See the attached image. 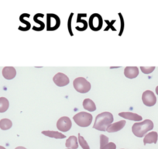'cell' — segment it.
<instances>
[{
    "label": "cell",
    "mask_w": 158,
    "mask_h": 149,
    "mask_svg": "<svg viewBox=\"0 0 158 149\" xmlns=\"http://www.w3.org/2000/svg\"><path fill=\"white\" fill-rule=\"evenodd\" d=\"M112 121H113V116L112 113L109 112H104L97 115L93 128L100 131H106L108 127L112 124Z\"/></svg>",
    "instance_id": "1"
},
{
    "label": "cell",
    "mask_w": 158,
    "mask_h": 149,
    "mask_svg": "<svg viewBox=\"0 0 158 149\" xmlns=\"http://www.w3.org/2000/svg\"><path fill=\"white\" fill-rule=\"evenodd\" d=\"M153 123L150 120H145L139 123H136L132 127L133 134L138 138H142L150 130H153Z\"/></svg>",
    "instance_id": "2"
},
{
    "label": "cell",
    "mask_w": 158,
    "mask_h": 149,
    "mask_svg": "<svg viewBox=\"0 0 158 149\" xmlns=\"http://www.w3.org/2000/svg\"><path fill=\"white\" fill-rule=\"evenodd\" d=\"M76 124L81 127H89L92 121V115L86 112H80L73 117Z\"/></svg>",
    "instance_id": "3"
},
{
    "label": "cell",
    "mask_w": 158,
    "mask_h": 149,
    "mask_svg": "<svg viewBox=\"0 0 158 149\" xmlns=\"http://www.w3.org/2000/svg\"><path fill=\"white\" fill-rule=\"evenodd\" d=\"M74 87L80 93H87L91 89V84L89 81L82 77H79L74 79Z\"/></svg>",
    "instance_id": "4"
},
{
    "label": "cell",
    "mask_w": 158,
    "mask_h": 149,
    "mask_svg": "<svg viewBox=\"0 0 158 149\" xmlns=\"http://www.w3.org/2000/svg\"><path fill=\"white\" fill-rule=\"evenodd\" d=\"M103 24V19L102 16L99 14H95L92 15L89 19V25H90V28L94 31H98V30H101Z\"/></svg>",
    "instance_id": "5"
},
{
    "label": "cell",
    "mask_w": 158,
    "mask_h": 149,
    "mask_svg": "<svg viewBox=\"0 0 158 149\" xmlns=\"http://www.w3.org/2000/svg\"><path fill=\"white\" fill-rule=\"evenodd\" d=\"M142 100L144 105L147 106H153L156 103V96L150 90H147L143 93Z\"/></svg>",
    "instance_id": "6"
},
{
    "label": "cell",
    "mask_w": 158,
    "mask_h": 149,
    "mask_svg": "<svg viewBox=\"0 0 158 149\" xmlns=\"http://www.w3.org/2000/svg\"><path fill=\"white\" fill-rule=\"evenodd\" d=\"M60 18L54 14H48V30L53 31L60 27Z\"/></svg>",
    "instance_id": "7"
},
{
    "label": "cell",
    "mask_w": 158,
    "mask_h": 149,
    "mask_svg": "<svg viewBox=\"0 0 158 149\" xmlns=\"http://www.w3.org/2000/svg\"><path fill=\"white\" fill-rule=\"evenodd\" d=\"M71 121L68 117H63L60 118L57 123V127L59 130L63 132H67L71 128Z\"/></svg>",
    "instance_id": "8"
},
{
    "label": "cell",
    "mask_w": 158,
    "mask_h": 149,
    "mask_svg": "<svg viewBox=\"0 0 158 149\" xmlns=\"http://www.w3.org/2000/svg\"><path fill=\"white\" fill-rule=\"evenodd\" d=\"M53 81L59 87H63V86H67L70 82L69 79L66 74L60 72L57 73V74L54 75V77L53 78Z\"/></svg>",
    "instance_id": "9"
},
{
    "label": "cell",
    "mask_w": 158,
    "mask_h": 149,
    "mask_svg": "<svg viewBox=\"0 0 158 149\" xmlns=\"http://www.w3.org/2000/svg\"><path fill=\"white\" fill-rule=\"evenodd\" d=\"M124 74L127 78L133 79L138 76L139 69L137 67H127L124 70Z\"/></svg>",
    "instance_id": "10"
},
{
    "label": "cell",
    "mask_w": 158,
    "mask_h": 149,
    "mask_svg": "<svg viewBox=\"0 0 158 149\" xmlns=\"http://www.w3.org/2000/svg\"><path fill=\"white\" fill-rule=\"evenodd\" d=\"M16 71L13 67H5L2 69V75L6 79L11 80L16 77Z\"/></svg>",
    "instance_id": "11"
},
{
    "label": "cell",
    "mask_w": 158,
    "mask_h": 149,
    "mask_svg": "<svg viewBox=\"0 0 158 149\" xmlns=\"http://www.w3.org/2000/svg\"><path fill=\"white\" fill-rule=\"evenodd\" d=\"M118 115L123 118L125 119L130 120V121H142V117L139 115L136 114V113H131V112H123V113H119Z\"/></svg>",
    "instance_id": "12"
},
{
    "label": "cell",
    "mask_w": 158,
    "mask_h": 149,
    "mask_svg": "<svg viewBox=\"0 0 158 149\" xmlns=\"http://www.w3.org/2000/svg\"><path fill=\"white\" fill-rule=\"evenodd\" d=\"M126 124V121H118L116 123H114L112 124L109 127L107 128L106 131H108L109 133H114V132H117L118 130H122Z\"/></svg>",
    "instance_id": "13"
},
{
    "label": "cell",
    "mask_w": 158,
    "mask_h": 149,
    "mask_svg": "<svg viewBox=\"0 0 158 149\" xmlns=\"http://www.w3.org/2000/svg\"><path fill=\"white\" fill-rule=\"evenodd\" d=\"M158 139V134L155 131L150 132V133L147 134L145 137H144L143 139V143L144 145H146L147 144H156L157 142Z\"/></svg>",
    "instance_id": "14"
},
{
    "label": "cell",
    "mask_w": 158,
    "mask_h": 149,
    "mask_svg": "<svg viewBox=\"0 0 158 149\" xmlns=\"http://www.w3.org/2000/svg\"><path fill=\"white\" fill-rule=\"evenodd\" d=\"M42 134L45 135V136L49 137V138H56V139H64V138H66V136L60 133V132L52 131V130H44V131L42 132Z\"/></svg>",
    "instance_id": "15"
},
{
    "label": "cell",
    "mask_w": 158,
    "mask_h": 149,
    "mask_svg": "<svg viewBox=\"0 0 158 149\" xmlns=\"http://www.w3.org/2000/svg\"><path fill=\"white\" fill-rule=\"evenodd\" d=\"M65 145L69 149H77L78 147L77 139L75 136H71L66 141Z\"/></svg>",
    "instance_id": "16"
},
{
    "label": "cell",
    "mask_w": 158,
    "mask_h": 149,
    "mask_svg": "<svg viewBox=\"0 0 158 149\" xmlns=\"http://www.w3.org/2000/svg\"><path fill=\"white\" fill-rule=\"evenodd\" d=\"M83 107L88 111H95L96 109V106H95V103L92 101L90 99H85V100L83 101Z\"/></svg>",
    "instance_id": "17"
},
{
    "label": "cell",
    "mask_w": 158,
    "mask_h": 149,
    "mask_svg": "<svg viewBox=\"0 0 158 149\" xmlns=\"http://www.w3.org/2000/svg\"><path fill=\"white\" fill-rule=\"evenodd\" d=\"M10 103L8 100L5 97H1L0 98V113H4L8 109Z\"/></svg>",
    "instance_id": "18"
},
{
    "label": "cell",
    "mask_w": 158,
    "mask_h": 149,
    "mask_svg": "<svg viewBox=\"0 0 158 149\" xmlns=\"http://www.w3.org/2000/svg\"><path fill=\"white\" fill-rule=\"evenodd\" d=\"M13 126V123L9 119H2L0 121V128L3 130L10 129Z\"/></svg>",
    "instance_id": "19"
},
{
    "label": "cell",
    "mask_w": 158,
    "mask_h": 149,
    "mask_svg": "<svg viewBox=\"0 0 158 149\" xmlns=\"http://www.w3.org/2000/svg\"><path fill=\"white\" fill-rule=\"evenodd\" d=\"M78 141H79V144L81 145V147H82V149H90V147L88 144L87 141L85 140V138L81 136L80 134H78Z\"/></svg>",
    "instance_id": "20"
},
{
    "label": "cell",
    "mask_w": 158,
    "mask_h": 149,
    "mask_svg": "<svg viewBox=\"0 0 158 149\" xmlns=\"http://www.w3.org/2000/svg\"><path fill=\"white\" fill-rule=\"evenodd\" d=\"M109 143V138L106 135H100V147H102Z\"/></svg>",
    "instance_id": "21"
},
{
    "label": "cell",
    "mask_w": 158,
    "mask_h": 149,
    "mask_svg": "<svg viewBox=\"0 0 158 149\" xmlns=\"http://www.w3.org/2000/svg\"><path fill=\"white\" fill-rule=\"evenodd\" d=\"M141 71L144 73V74H150L151 72H153L155 69V67H141Z\"/></svg>",
    "instance_id": "22"
},
{
    "label": "cell",
    "mask_w": 158,
    "mask_h": 149,
    "mask_svg": "<svg viewBox=\"0 0 158 149\" xmlns=\"http://www.w3.org/2000/svg\"><path fill=\"white\" fill-rule=\"evenodd\" d=\"M100 149H116V145H115V143L109 142L107 144L103 146L102 147H100Z\"/></svg>",
    "instance_id": "23"
},
{
    "label": "cell",
    "mask_w": 158,
    "mask_h": 149,
    "mask_svg": "<svg viewBox=\"0 0 158 149\" xmlns=\"http://www.w3.org/2000/svg\"><path fill=\"white\" fill-rule=\"evenodd\" d=\"M15 149H27V148H26V147H22V146H19V147H16Z\"/></svg>",
    "instance_id": "24"
},
{
    "label": "cell",
    "mask_w": 158,
    "mask_h": 149,
    "mask_svg": "<svg viewBox=\"0 0 158 149\" xmlns=\"http://www.w3.org/2000/svg\"><path fill=\"white\" fill-rule=\"evenodd\" d=\"M156 93L158 95V86L156 88Z\"/></svg>",
    "instance_id": "25"
},
{
    "label": "cell",
    "mask_w": 158,
    "mask_h": 149,
    "mask_svg": "<svg viewBox=\"0 0 158 149\" xmlns=\"http://www.w3.org/2000/svg\"><path fill=\"white\" fill-rule=\"evenodd\" d=\"M0 149H6V148L4 147H2V146H0Z\"/></svg>",
    "instance_id": "26"
},
{
    "label": "cell",
    "mask_w": 158,
    "mask_h": 149,
    "mask_svg": "<svg viewBox=\"0 0 158 149\" xmlns=\"http://www.w3.org/2000/svg\"><path fill=\"white\" fill-rule=\"evenodd\" d=\"M67 149H69V148H67Z\"/></svg>",
    "instance_id": "27"
}]
</instances>
